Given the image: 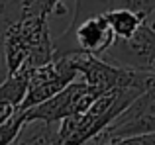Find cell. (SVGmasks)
<instances>
[{
    "mask_svg": "<svg viewBox=\"0 0 155 145\" xmlns=\"http://www.w3.org/2000/svg\"><path fill=\"white\" fill-rule=\"evenodd\" d=\"M16 6L22 8V10H30V12H38V14L43 16H53V14H59L63 16L67 12V8L61 4V0H18Z\"/></svg>",
    "mask_w": 155,
    "mask_h": 145,
    "instance_id": "obj_11",
    "label": "cell"
},
{
    "mask_svg": "<svg viewBox=\"0 0 155 145\" xmlns=\"http://www.w3.org/2000/svg\"><path fill=\"white\" fill-rule=\"evenodd\" d=\"M141 134H155V84L130 102V106L94 139V145Z\"/></svg>",
    "mask_w": 155,
    "mask_h": 145,
    "instance_id": "obj_7",
    "label": "cell"
},
{
    "mask_svg": "<svg viewBox=\"0 0 155 145\" xmlns=\"http://www.w3.org/2000/svg\"><path fill=\"white\" fill-rule=\"evenodd\" d=\"M8 145H59V122L24 120L16 137Z\"/></svg>",
    "mask_w": 155,
    "mask_h": 145,
    "instance_id": "obj_9",
    "label": "cell"
},
{
    "mask_svg": "<svg viewBox=\"0 0 155 145\" xmlns=\"http://www.w3.org/2000/svg\"><path fill=\"white\" fill-rule=\"evenodd\" d=\"M6 8H8V4H6V2H2V0H0V18H2V16L6 14Z\"/></svg>",
    "mask_w": 155,
    "mask_h": 145,
    "instance_id": "obj_15",
    "label": "cell"
},
{
    "mask_svg": "<svg viewBox=\"0 0 155 145\" xmlns=\"http://www.w3.org/2000/svg\"><path fill=\"white\" fill-rule=\"evenodd\" d=\"M100 57L124 69L155 72V22L143 20L130 37L114 39Z\"/></svg>",
    "mask_w": 155,
    "mask_h": 145,
    "instance_id": "obj_5",
    "label": "cell"
},
{
    "mask_svg": "<svg viewBox=\"0 0 155 145\" xmlns=\"http://www.w3.org/2000/svg\"><path fill=\"white\" fill-rule=\"evenodd\" d=\"M106 20L114 31V37L124 39L130 37L147 18L130 10V8H110V10H106Z\"/></svg>",
    "mask_w": 155,
    "mask_h": 145,
    "instance_id": "obj_10",
    "label": "cell"
},
{
    "mask_svg": "<svg viewBox=\"0 0 155 145\" xmlns=\"http://www.w3.org/2000/svg\"><path fill=\"white\" fill-rule=\"evenodd\" d=\"M28 80L30 71H16L8 75L6 80L0 84V124L10 120L18 112L28 90Z\"/></svg>",
    "mask_w": 155,
    "mask_h": 145,
    "instance_id": "obj_8",
    "label": "cell"
},
{
    "mask_svg": "<svg viewBox=\"0 0 155 145\" xmlns=\"http://www.w3.org/2000/svg\"><path fill=\"white\" fill-rule=\"evenodd\" d=\"M100 94H104V92L91 86L83 79L81 80L75 79L71 84H67L63 90L53 94L45 102L26 110L24 118L26 120H43V122H61L65 118H71V116H77L81 112H84Z\"/></svg>",
    "mask_w": 155,
    "mask_h": 145,
    "instance_id": "obj_6",
    "label": "cell"
},
{
    "mask_svg": "<svg viewBox=\"0 0 155 145\" xmlns=\"http://www.w3.org/2000/svg\"><path fill=\"white\" fill-rule=\"evenodd\" d=\"M4 18V53L10 75L16 71H31L51 61L53 39L47 16L16 6V14L6 12Z\"/></svg>",
    "mask_w": 155,
    "mask_h": 145,
    "instance_id": "obj_1",
    "label": "cell"
},
{
    "mask_svg": "<svg viewBox=\"0 0 155 145\" xmlns=\"http://www.w3.org/2000/svg\"><path fill=\"white\" fill-rule=\"evenodd\" d=\"M77 76H79V71H77V63L73 53L53 57L49 63L31 69L26 96H24L18 112H26L30 108L38 106V104L45 102L53 94L63 90L67 84H71Z\"/></svg>",
    "mask_w": 155,
    "mask_h": 145,
    "instance_id": "obj_4",
    "label": "cell"
},
{
    "mask_svg": "<svg viewBox=\"0 0 155 145\" xmlns=\"http://www.w3.org/2000/svg\"><path fill=\"white\" fill-rule=\"evenodd\" d=\"M141 94L137 88H112L100 94L84 112L59 122V145H94V139Z\"/></svg>",
    "mask_w": 155,
    "mask_h": 145,
    "instance_id": "obj_2",
    "label": "cell"
},
{
    "mask_svg": "<svg viewBox=\"0 0 155 145\" xmlns=\"http://www.w3.org/2000/svg\"><path fill=\"white\" fill-rule=\"evenodd\" d=\"M24 112H16L10 120H6L4 124H0V145H8L12 139L16 137L18 130L24 124Z\"/></svg>",
    "mask_w": 155,
    "mask_h": 145,
    "instance_id": "obj_13",
    "label": "cell"
},
{
    "mask_svg": "<svg viewBox=\"0 0 155 145\" xmlns=\"http://www.w3.org/2000/svg\"><path fill=\"white\" fill-rule=\"evenodd\" d=\"M114 31L106 20V12L88 16H73L71 26L53 41V57L71 53L100 55L112 45Z\"/></svg>",
    "mask_w": 155,
    "mask_h": 145,
    "instance_id": "obj_3",
    "label": "cell"
},
{
    "mask_svg": "<svg viewBox=\"0 0 155 145\" xmlns=\"http://www.w3.org/2000/svg\"><path fill=\"white\" fill-rule=\"evenodd\" d=\"M104 4L108 10L110 8H130L145 18H149L155 12V0H104Z\"/></svg>",
    "mask_w": 155,
    "mask_h": 145,
    "instance_id": "obj_12",
    "label": "cell"
},
{
    "mask_svg": "<svg viewBox=\"0 0 155 145\" xmlns=\"http://www.w3.org/2000/svg\"><path fill=\"white\" fill-rule=\"evenodd\" d=\"M4 27H6V18H0V84L6 80L8 72V63H6V53H4Z\"/></svg>",
    "mask_w": 155,
    "mask_h": 145,
    "instance_id": "obj_14",
    "label": "cell"
}]
</instances>
